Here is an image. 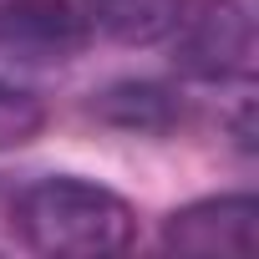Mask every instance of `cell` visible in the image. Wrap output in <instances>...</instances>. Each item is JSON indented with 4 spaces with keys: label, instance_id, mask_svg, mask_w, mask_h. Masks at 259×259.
Returning a JSON list of instances; mask_svg holds the SVG:
<instances>
[{
    "label": "cell",
    "instance_id": "cell-1",
    "mask_svg": "<svg viewBox=\"0 0 259 259\" xmlns=\"http://www.w3.org/2000/svg\"><path fill=\"white\" fill-rule=\"evenodd\" d=\"M11 224L16 239L46 259H107L122 254L138 234L133 203L76 173H51L26 183L11 203Z\"/></svg>",
    "mask_w": 259,
    "mask_h": 259
},
{
    "label": "cell",
    "instance_id": "cell-2",
    "mask_svg": "<svg viewBox=\"0 0 259 259\" xmlns=\"http://www.w3.org/2000/svg\"><path fill=\"white\" fill-rule=\"evenodd\" d=\"M168 46L173 66L193 81H254L259 0H188Z\"/></svg>",
    "mask_w": 259,
    "mask_h": 259
},
{
    "label": "cell",
    "instance_id": "cell-3",
    "mask_svg": "<svg viewBox=\"0 0 259 259\" xmlns=\"http://www.w3.org/2000/svg\"><path fill=\"white\" fill-rule=\"evenodd\" d=\"M92 26L76 0H0V61L51 66L81 56Z\"/></svg>",
    "mask_w": 259,
    "mask_h": 259
},
{
    "label": "cell",
    "instance_id": "cell-4",
    "mask_svg": "<svg viewBox=\"0 0 259 259\" xmlns=\"http://www.w3.org/2000/svg\"><path fill=\"white\" fill-rule=\"evenodd\" d=\"M168 254H254L259 249V198L254 193H219L163 219Z\"/></svg>",
    "mask_w": 259,
    "mask_h": 259
},
{
    "label": "cell",
    "instance_id": "cell-5",
    "mask_svg": "<svg viewBox=\"0 0 259 259\" xmlns=\"http://www.w3.org/2000/svg\"><path fill=\"white\" fill-rule=\"evenodd\" d=\"M92 117L122 133H168L183 117V102L163 81H112L92 97Z\"/></svg>",
    "mask_w": 259,
    "mask_h": 259
},
{
    "label": "cell",
    "instance_id": "cell-6",
    "mask_svg": "<svg viewBox=\"0 0 259 259\" xmlns=\"http://www.w3.org/2000/svg\"><path fill=\"white\" fill-rule=\"evenodd\" d=\"M183 6L188 0H81V16L117 46H158L173 36Z\"/></svg>",
    "mask_w": 259,
    "mask_h": 259
},
{
    "label": "cell",
    "instance_id": "cell-7",
    "mask_svg": "<svg viewBox=\"0 0 259 259\" xmlns=\"http://www.w3.org/2000/svg\"><path fill=\"white\" fill-rule=\"evenodd\" d=\"M41 127H46V102L16 81H0V153L36 143Z\"/></svg>",
    "mask_w": 259,
    "mask_h": 259
}]
</instances>
